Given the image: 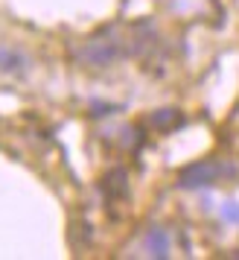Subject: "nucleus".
<instances>
[{
    "label": "nucleus",
    "mask_w": 239,
    "mask_h": 260,
    "mask_svg": "<svg viewBox=\"0 0 239 260\" xmlns=\"http://www.w3.org/2000/svg\"><path fill=\"white\" fill-rule=\"evenodd\" d=\"M143 248H146V254H152V257H167L169 254V234L164 228H152L143 240Z\"/></svg>",
    "instance_id": "3"
},
{
    "label": "nucleus",
    "mask_w": 239,
    "mask_h": 260,
    "mask_svg": "<svg viewBox=\"0 0 239 260\" xmlns=\"http://www.w3.org/2000/svg\"><path fill=\"white\" fill-rule=\"evenodd\" d=\"M117 56V41H105V38H94L88 50H85V59L91 61V64H108V61Z\"/></svg>",
    "instance_id": "2"
},
{
    "label": "nucleus",
    "mask_w": 239,
    "mask_h": 260,
    "mask_svg": "<svg viewBox=\"0 0 239 260\" xmlns=\"http://www.w3.org/2000/svg\"><path fill=\"white\" fill-rule=\"evenodd\" d=\"M225 173H233V167H225V164H216V161H198V164H190L181 170L178 176V184L184 190H198V187H210L219 181V176Z\"/></svg>",
    "instance_id": "1"
},
{
    "label": "nucleus",
    "mask_w": 239,
    "mask_h": 260,
    "mask_svg": "<svg viewBox=\"0 0 239 260\" xmlns=\"http://www.w3.org/2000/svg\"><path fill=\"white\" fill-rule=\"evenodd\" d=\"M0 71L6 73H24L26 71V59L12 47H3L0 44Z\"/></svg>",
    "instance_id": "4"
},
{
    "label": "nucleus",
    "mask_w": 239,
    "mask_h": 260,
    "mask_svg": "<svg viewBox=\"0 0 239 260\" xmlns=\"http://www.w3.org/2000/svg\"><path fill=\"white\" fill-rule=\"evenodd\" d=\"M222 219H227V222H239V205L236 202H225V208H222Z\"/></svg>",
    "instance_id": "5"
}]
</instances>
